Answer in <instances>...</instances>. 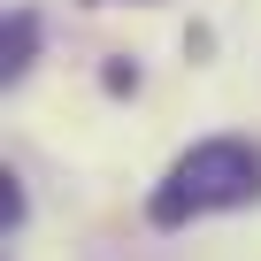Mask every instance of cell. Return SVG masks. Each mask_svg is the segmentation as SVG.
<instances>
[{
	"label": "cell",
	"instance_id": "6da1fadb",
	"mask_svg": "<svg viewBox=\"0 0 261 261\" xmlns=\"http://www.w3.org/2000/svg\"><path fill=\"white\" fill-rule=\"evenodd\" d=\"M261 200V146L253 139H200L169 162V177L146 192V223L154 230H185L192 215L215 207H253Z\"/></svg>",
	"mask_w": 261,
	"mask_h": 261
},
{
	"label": "cell",
	"instance_id": "277c9868",
	"mask_svg": "<svg viewBox=\"0 0 261 261\" xmlns=\"http://www.w3.org/2000/svg\"><path fill=\"white\" fill-rule=\"evenodd\" d=\"M100 85H108V92H139V69H130V62H108Z\"/></svg>",
	"mask_w": 261,
	"mask_h": 261
},
{
	"label": "cell",
	"instance_id": "3957f363",
	"mask_svg": "<svg viewBox=\"0 0 261 261\" xmlns=\"http://www.w3.org/2000/svg\"><path fill=\"white\" fill-rule=\"evenodd\" d=\"M23 215H31V200H23V177L8 169V177H0V230H16Z\"/></svg>",
	"mask_w": 261,
	"mask_h": 261
},
{
	"label": "cell",
	"instance_id": "7a4b0ae2",
	"mask_svg": "<svg viewBox=\"0 0 261 261\" xmlns=\"http://www.w3.org/2000/svg\"><path fill=\"white\" fill-rule=\"evenodd\" d=\"M31 62H39V8H16V16H8V31H0V77L16 85Z\"/></svg>",
	"mask_w": 261,
	"mask_h": 261
}]
</instances>
